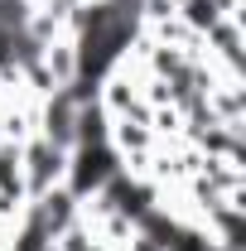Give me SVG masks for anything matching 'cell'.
<instances>
[{
	"label": "cell",
	"instance_id": "1",
	"mask_svg": "<svg viewBox=\"0 0 246 251\" xmlns=\"http://www.w3.org/2000/svg\"><path fill=\"white\" fill-rule=\"evenodd\" d=\"M125 169V159L116 155V145L111 140H92V145H73L68 150V169H63V188L77 198V203H87L101 193V184Z\"/></svg>",
	"mask_w": 246,
	"mask_h": 251
},
{
	"label": "cell",
	"instance_id": "2",
	"mask_svg": "<svg viewBox=\"0 0 246 251\" xmlns=\"http://www.w3.org/2000/svg\"><path fill=\"white\" fill-rule=\"evenodd\" d=\"M20 169H25V198H39V193H49V188L63 184L68 150L49 145L44 135H34L29 145H20Z\"/></svg>",
	"mask_w": 246,
	"mask_h": 251
},
{
	"label": "cell",
	"instance_id": "3",
	"mask_svg": "<svg viewBox=\"0 0 246 251\" xmlns=\"http://www.w3.org/2000/svg\"><path fill=\"white\" fill-rule=\"evenodd\" d=\"M174 5H184V0H174Z\"/></svg>",
	"mask_w": 246,
	"mask_h": 251
}]
</instances>
